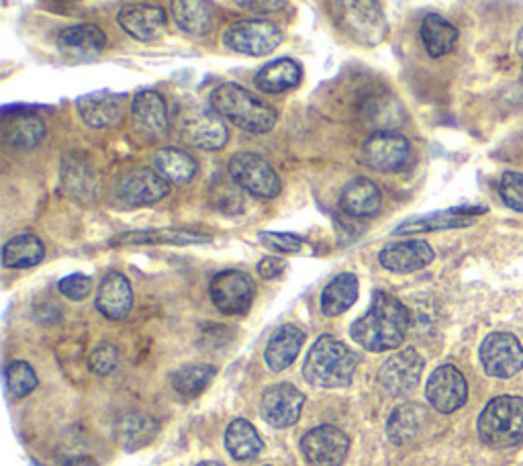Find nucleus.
I'll return each instance as SVG.
<instances>
[{
  "instance_id": "1",
  "label": "nucleus",
  "mask_w": 523,
  "mask_h": 466,
  "mask_svg": "<svg viewBox=\"0 0 523 466\" xmlns=\"http://www.w3.org/2000/svg\"><path fill=\"white\" fill-rule=\"evenodd\" d=\"M409 328V309L397 297L376 291L368 311L352 323L350 336L368 352H389L405 342Z\"/></svg>"
},
{
  "instance_id": "2",
  "label": "nucleus",
  "mask_w": 523,
  "mask_h": 466,
  "mask_svg": "<svg viewBox=\"0 0 523 466\" xmlns=\"http://www.w3.org/2000/svg\"><path fill=\"white\" fill-rule=\"evenodd\" d=\"M209 103L227 123L252 135L272 131L278 121V113L274 107H270L262 99L254 97L252 92L233 82L219 84L211 92Z\"/></svg>"
},
{
  "instance_id": "3",
  "label": "nucleus",
  "mask_w": 523,
  "mask_h": 466,
  "mask_svg": "<svg viewBox=\"0 0 523 466\" xmlns=\"http://www.w3.org/2000/svg\"><path fill=\"white\" fill-rule=\"evenodd\" d=\"M358 356L334 336H321L309 350L303 375L307 383L321 389L348 387L354 379Z\"/></svg>"
},
{
  "instance_id": "4",
  "label": "nucleus",
  "mask_w": 523,
  "mask_h": 466,
  "mask_svg": "<svg viewBox=\"0 0 523 466\" xmlns=\"http://www.w3.org/2000/svg\"><path fill=\"white\" fill-rule=\"evenodd\" d=\"M331 19L352 41L376 48L389 33V23L378 0H327Z\"/></svg>"
},
{
  "instance_id": "5",
  "label": "nucleus",
  "mask_w": 523,
  "mask_h": 466,
  "mask_svg": "<svg viewBox=\"0 0 523 466\" xmlns=\"http://www.w3.org/2000/svg\"><path fill=\"white\" fill-rule=\"evenodd\" d=\"M481 440L491 448L523 444V399L501 395L487 403L477 424Z\"/></svg>"
},
{
  "instance_id": "6",
  "label": "nucleus",
  "mask_w": 523,
  "mask_h": 466,
  "mask_svg": "<svg viewBox=\"0 0 523 466\" xmlns=\"http://www.w3.org/2000/svg\"><path fill=\"white\" fill-rule=\"evenodd\" d=\"M178 127L190 146L205 152L223 150L229 142L227 121L213 107L190 105L178 109Z\"/></svg>"
},
{
  "instance_id": "7",
  "label": "nucleus",
  "mask_w": 523,
  "mask_h": 466,
  "mask_svg": "<svg viewBox=\"0 0 523 466\" xmlns=\"http://www.w3.org/2000/svg\"><path fill=\"white\" fill-rule=\"evenodd\" d=\"M223 43L235 54L262 58L282 43V29L268 19H242L223 31Z\"/></svg>"
},
{
  "instance_id": "8",
  "label": "nucleus",
  "mask_w": 523,
  "mask_h": 466,
  "mask_svg": "<svg viewBox=\"0 0 523 466\" xmlns=\"http://www.w3.org/2000/svg\"><path fill=\"white\" fill-rule=\"evenodd\" d=\"M231 180L258 199H274L282 191V182L276 170L258 154L240 152L229 160Z\"/></svg>"
},
{
  "instance_id": "9",
  "label": "nucleus",
  "mask_w": 523,
  "mask_h": 466,
  "mask_svg": "<svg viewBox=\"0 0 523 466\" xmlns=\"http://www.w3.org/2000/svg\"><path fill=\"white\" fill-rule=\"evenodd\" d=\"M209 293L223 315H244L256 299V283L248 272L221 270L213 276Z\"/></svg>"
},
{
  "instance_id": "10",
  "label": "nucleus",
  "mask_w": 523,
  "mask_h": 466,
  "mask_svg": "<svg viewBox=\"0 0 523 466\" xmlns=\"http://www.w3.org/2000/svg\"><path fill=\"white\" fill-rule=\"evenodd\" d=\"M364 164L376 172H399L409 164L411 144L397 131H376L362 146Z\"/></svg>"
},
{
  "instance_id": "11",
  "label": "nucleus",
  "mask_w": 523,
  "mask_h": 466,
  "mask_svg": "<svg viewBox=\"0 0 523 466\" xmlns=\"http://www.w3.org/2000/svg\"><path fill=\"white\" fill-rule=\"evenodd\" d=\"M425 360L415 348H405L393 354L378 370V385L391 397L411 393L423 375Z\"/></svg>"
},
{
  "instance_id": "12",
  "label": "nucleus",
  "mask_w": 523,
  "mask_h": 466,
  "mask_svg": "<svg viewBox=\"0 0 523 466\" xmlns=\"http://www.w3.org/2000/svg\"><path fill=\"white\" fill-rule=\"evenodd\" d=\"M481 364L493 379H511L523 368V346L507 332H495L481 344Z\"/></svg>"
},
{
  "instance_id": "13",
  "label": "nucleus",
  "mask_w": 523,
  "mask_h": 466,
  "mask_svg": "<svg viewBox=\"0 0 523 466\" xmlns=\"http://www.w3.org/2000/svg\"><path fill=\"white\" fill-rule=\"evenodd\" d=\"M301 450L311 466H344L350 438L336 426H317L303 436Z\"/></svg>"
},
{
  "instance_id": "14",
  "label": "nucleus",
  "mask_w": 523,
  "mask_h": 466,
  "mask_svg": "<svg viewBox=\"0 0 523 466\" xmlns=\"http://www.w3.org/2000/svg\"><path fill=\"white\" fill-rule=\"evenodd\" d=\"M305 395L291 383H278L262 393L260 411L272 428H291L299 422Z\"/></svg>"
},
{
  "instance_id": "15",
  "label": "nucleus",
  "mask_w": 523,
  "mask_h": 466,
  "mask_svg": "<svg viewBox=\"0 0 523 466\" xmlns=\"http://www.w3.org/2000/svg\"><path fill=\"white\" fill-rule=\"evenodd\" d=\"M425 397L436 411L454 413L468 399V383L456 366L444 364L432 372L425 385Z\"/></svg>"
},
{
  "instance_id": "16",
  "label": "nucleus",
  "mask_w": 523,
  "mask_h": 466,
  "mask_svg": "<svg viewBox=\"0 0 523 466\" xmlns=\"http://www.w3.org/2000/svg\"><path fill=\"white\" fill-rule=\"evenodd\" d=\"M170 193L168 180L150 168H135L123 176L119 199L129 207H148L162 201Z\"/></svg>"
},
{
  "instance_id": "17",
  "label": "nucleus",
  "mask_w": 523,
  "mask_h": 466,
  "mask_svg": "<svg viewBox=\"0 0 523 466\" xmlns=\"http://www.w3.org/2000/svg\"><path fill=\"white\" fill-rule=\"evenodd\" d=\"M117 21L121 25V29L137 39V41H156L164 35L166 31V11L162 7L156 5H148V3H133V5H125L119 15Z\"/></svg>"
},
{
  "instance_id": "18",
  "label": "nucleus",
  "mask_w": 523,
  "mask_h": 466,
  "mask_svg": "<svg viewBox=\"0 0 523 466\" xmlns=\"http://www.w3.org/2000/svg\"><path fill=\"white\" fill-rule=\"evenodd\" d=\"M485 207H456L446 211H436L430 215L411 217L403 221L393 233L395 236H415V233H427V231H442V229H458L468 227L477 217L485 215Z\"/></svg>"
},
{
  "instance_id": "19",
  "label": "nucleus",
  "mask_w": 523,
  "mask_h": 466,
  "mask_svg": "<svg viewBox=\"0 0 523 466\" xmlns=\"http://www.w3.org/2000/svg\"><path fill=\"white\" fill-rule=\"evenodd\" d=\"M131 117L135 127L152 139H160L170 131V115L166 101L156 90L137 92L131 103Z\"/></svg>"
},
{
  "instance_id": "20",
  "label": "nucleus",
  "mask_w": 523,
  "mask_h": 466,
  "mask_svg": "<svg viewBox=\"0 0 523 466\" xmlns=\"http://www.w3.org/2000/svg\"><path fill=\"white\" fill-rule=\"evenodd\" d=\"M436 258L434 248L423 242V240H405V242H395L385 246L378 254V262L383 264V268L397 272V274H407V272H417L425 266H430Z\"/></svg>"
},
{
  "instance_id": "21",
  "label": "nucleus",
  "mask_w": 523,
  "mask_h": 466,
  "mask_svg": "<svg viewBox=\"0 0 523 466\" xmlns=\"http://www.w3.org/2000/svg\"><path fill=\"white\" fill-rule=\"evenodd\" d=\"M58 48L74 60H92L107 48V35L99 25L80 23L60 31Z\"/></svg>"
},
{
  "instance_id": "22",
  "label": "nucleus",
  "mask_w": 523,
  "mask_h": 466,
  "mask_svg": "<svg viewBox=\"0 0 523 466\" xmlns=\"http://www.w3.org/2000/svg\"><path fill=\"white\" fill-rule=\"evenodd\" d=\"M97 309L111 321L125 319L133 309V289L121 272H109L97 293Z\"/></svg>"
},
{
  "instance_id": "23",
  "label": "nucleus",
  "mask_w": 523,
  "mask_h": 466,
  "mask_svg": "<svg viewBox=\"0 0 523 466\" xmlns=\"http://www.w3.org/2000/svg\"><path fill=\"white\" fill-rule=\"evenodd\" d=\"M301 80H303V68L293 58H278L266 64L254 76L258 90H262L264 95H282V92L295 90L301 84Z\"/></svg>"
},
{
  "instance_id": "24",
  "label": "nucleus",
  "mask_w": 523,
  "mask_h": 466,
  "mask_svg": "<svg viewBox=\"0 0 523 466\" xmlns=\"http://www.w3.org/2000/svg\"><path fill=\"white\" fill-rule=\"evenodd\" d=\"M303 344H305V332L301 328H297L293 323L282 325V328L274 332V336L270 338L264 350L266 364L274 372H282L297 360Z\"/></svg>"
},
{
  "instance_id": "25",
  "label": "nucleus",
  "mask_w": 523,
  "mask_h": 466,
  "mask_svg": "<svg viewBox=\"0 0 523 466\" xmlns=\"http://www.w3.org/2000/svg\"><path fill=\"white\" fill-rule=\"evenodd\" d=\"M76 107L82 121L94 129L111 127L121 119V99L107 90L90 92V95L80 97Z\"/></svg>"
},
{
  "instance_id": "26",
  "label": "nucleus",
  "mask_w": 523,
  "mask_h": 466,
  "mask_svg": "<svg viewBox=\"0 0 523 466\" xmlns=\"http://www.w3.org/2000/svg\"><path fill=\"white\" fill-rule=\"evenodd\" d=\"M213 238L207 233L188 229H148V231H127L113 240V246H141V244H168V246H190L209 244Z\"/></svg>"
},
{
  "instance_id": "27",
  "label": "nucleus",
  "mask_w": 523,
  "mask_h": 466,
  "mask_svg": "<svg viewBox=\"0 0 523 466\" xmlns=\"http://www.w3.org/2000/svg\"><path fill=\"white\" fill-rule=\"evenodd\" d=\"M383 195H380L378 186L370 178H354L344 186V193L340 199L342 209L354 217H370L378 213Z\"/></svg>"
},
{
  "instance_id": "28",
  "label": "nucleus",
  "mask_w": 523,
  "mask_h": 466,
  "mask_svg": "<svg viewBox=\"0 0 523 466\" xmlns=\"http://www.w3.org/2000/svg\"><path fill=\"white\" fill-rule=\"evenodd\" d=\"M425 419H427V411L423 405L419 403H405L399 405L387 422V436L393 444L397 446H405L409 442H413L423 426H425Z\"/></svg>"
},
{
  "instance_id": "29",
  "label": "nucleus",
  "mask_w": 523,
  "mask_h": 466,
  "mask_svg": "<svg viewBox=\"0 0 523 466\" xmlns=\"http://www.w3.org/2000/svg\"><path fill=\"white\" fill-rule=\"evenodd\" d=\"M170 11L176 25L190 35H205L215 17L211 0H172Z\"/></svg>"
},
{
  "instance_id": "30",
  "label": "nucleus",
  "mask_w": 523,
  "mask_h": 466,
  "mask_svg": "<svg viewBox=\"0 0 523 466\" xmlns=\"http://www.w3.org/2000/svg\"><path fill=\"white\" fill-rule=\"evenodd\" d=\"M421 41L425 45V52L432 58L448 56L458 41V29L442 15H425L421 21Z\"/></svg>"
},
{
  "instance_id": "31",
  "label": "nucleus",
  "mask_w": 523,
  "mask_h": 466,
  "mask_svg": "<svg viewBox=\"0 0 523 466\" xmlns=\"http://www.w3.org/2000/svg\"><path fill=\"white\" fill-rule=\"evenodd\" d=\"M45 137V123L33 113H15L5 119V139L15 150H33Z\"/></svg>"
},
{
  "instance_id": "32",
  "label": "nucleus",
  "mask_w": 523,
  "mask_h": 466,
  "mask_svg": "<svg viewBox=\"0 0 523 466\" xmlns=\"http://www.w3.org/2000/svg\"><path fill=\"white\" fill-rule=\"evenodd\" d=\"M358 299V278L352 272L338 274L321 293V311L327 317L346 313Z\"/></svg>"
},
{
  "instance_id": "33",
  "label": "nucleus",
  "mask_w": 523,
  "mask_h": 466,
  "mask_svg": "<svg viewBox=\"0 0 523 466\" xmlns=\"http://www.w3.org/2000/svg\"><path fill=\"white\" fill-rule=\"evenodd\" d=\"M225 448L235 460H254L262 454L264 442L248 419H233L225 432Z\"/></svg>"
},
{
  "instance_id": "34",
  "label": "nucleus",
  "mask_w": 523,
  "mask_h": 466,
  "mask_svg": "<svg viewBox=\"0 0 523 466\" xmlns=\"http://www.w3.org/2000/svg\"><path fill=\"white\" fill-rule=\"evenodd\" d=\"M156 170L174 184H186L195 178L199 166L197 160L178 148H164L154 158Z\"/></svg>"
},
{
  "instance_id": "35",
  "label": "nucleus",
  "mask_w": 523,
  "mask_h": 466,
  "mask_svg": "<svg viewBox=\"0 0 523 466\" xmlns=\"http://www.w3.org/2000/svg\"><path fill=\"white\" fill-rule=\"evenodd\" d=\"M45 256V248L41 240L33 233H23L9 240L3 248V264L5 268H33Z\"/></svg>"
},
{
  "instance_id": "36",
  "label": "nucleus",
  "mask_w": 523,
  "mask_h": 466,
  "mask_svg": "<svg viewBox=\"0 0 523 466\" xmlns=\"http://www.w3.org/2000/svg\"><path fill=\"white\" fill-rule=\"evenodd\" d=\"M215 375L217 370L211 364L182 366L172 375V389L184 399H195L211 385Z\"/></svg>"
},
{
  "instance_id": "37",
  "label": "nucleus",
  "mask_w": 523,
  "mask_h": 466,
  "mask_svg": "<svg viewBox=\"0 0 523 466\" xmlns=\"http://www.w3.org/2000/svg\"><path fill=\"white\" fill-rule=\"evenodd\" d=\"M117 432H119L121 444L127 450H137L154 440V436L158 432V422L150 415L131 413L121 419Z\"/></svg>"
},
{
  "instance_id": "38",
  "label": "nucleus",
  "mask_w": 523,
  "mask_h": 466,
  "mask_svg": "<svg viewBox=\"0 0 523 466\" xmlns=\"http://www.w3.org/2000/svg\"><path fill=\"white\" fill-rule=\"evenodd\" d=\"M5 385L13 399H23L37 387V375L31 364L17 360L5 368Z\"/></svg>"
},
{
  "instance_id": "39",
  "label": "nucleus",
  "mask_w": 523,
  "mask_h": 466,
  "mask_svg": "<svg viewBox=\"0 0 523 466\" xmlns=\"http://www.w3.org/2000/svg\"><path fill=\"white\" fill-rule=\"evenodd\" d=\"M499 195L509 209L523 213V174L513 170L505 172L499 182Z\"/></svg>"
},
{
  "instance_id": "40",
  "label": "nucleus",
  "mask_w": 523,
  "mask_h": 466,
  "mask_svg": "<svg viewBox=\"0 0 523 466\" xmlns=\"http://www.w3.org/2000/svg\"><path fill=\"white\" fill-rule=\"evenodd\" d=\"M260 242L278 254H297L303 248V238L295 233H282V231H262Z\"/></svg>"
},
{
  "instance_id": "41",
  "label": "nucleus",
  "mask_w": 523,
  "mask_h": 466,
  "mask_svg": "<svg viewBox=\"0 0 523 466\" xmlns=\"http://www.w3.org/2000/svg\"><path fill=\"white\" fill-rule=\"evenodd\" d=\"M117 364H119V350L113 344L97 346L88 358V366L92 368V372H97L101 377L111 375V372L117 368Z\"/></svg>"
},
{
  "instance_id": "42",
  "label": "nucleus",
  "mask_w": 523,
  "mask_h": 466,
  "mask_svg": "<svg viewBox=\"0 0 523 466\" xmlns=\"http://www.w3.org/2000/svg\"><path fill=\"white\" fill-rule=\"evenodd\" d=\"M58 289L66 299L84 301L92 291V281H90V276L76 272V274L62 278V281L58 283Z\"/></svg>"
},
{
  "instance_id": "43",
  "label": "nucleus",
  "mask_w": 523,
  "mask_h": 466,
  "mask_svg": "<svg viewBox=\"0 0 523 466\" xmlns=\"http://www.w3.org/2000/svg\"><path fill=\"white\" fill-rule=\"evenodd\" d=\"M237 7H242L246 11H254V13H274L284 9L287 5V0H233Z\"/></svg>"
},
{
  "instance_id": "44",
  "label": "nucleus",
  "mask_w": 523,
  "mask_h": 466,
  "mask_svg": "<svg viewBox=\"0 0 523 466\" xmlns=\"http://www.w3.org/2000/svg\"><path fill=\"white\" fill-rule=\"evenodd\" d=\"M284 270H287V260H282L278 256H266L258 262V274L266 281H272V278H278Z\"/></svg>"
},
{
  "instance_id": "45",
  "label": "nucleus",
  "mask_w": 523,
  "mask_h": 466,
  "mask_svg": "<svg viewBox=\"0 0 523 466\" xmlns=\"http://www.w3.org/2000/svg\"><path fill=\"white\" fill-rule=\"evenodd\" d=\"M515 52L523 58V27H521V31L515 37Z\"/></svg>"
},
{
  "instance_id": "46",
  "label": "nucleus",
  "mask_w": 523,
  "mask_h": 466,
  "mask_svg": "<svg viewBox=\"0 0 523 466\" xmlns=\"http://www.w3.org/2000/svg\"><path fill=\"white\" fill-rule=\"evenodd\" d=\"M197 466H223V464H219V462H201Z\"/></svg>"
},
{
  "instance_id": "47",
  "label": "nucleus",
  "mask_w": 523,
  "mask_h": 466,
  "mask_svg": "<svg viewBox=\"0 0 523 466\" xmlns=\"http://www.w3.org/2000/svg\"><path fill=\"white\" fill-rule=\"evenodd\" d=\"M60 3H74V0H60Z\"/></svg>"
},
{
  "instance_id": "48",
  "label": "nucleus",
  "mask_w": 523,
  "mask_h": 466,
  "mask_svg": "<svg viewBox=\"0 0 523 466\" xmlns=\"http://www.w3.org/2000/svg\"><path fill=\"white\" fill-rule=\"evenodd\" d=\"M35 466H39V464H35Z\"/></svg>"
}]
</instances>
